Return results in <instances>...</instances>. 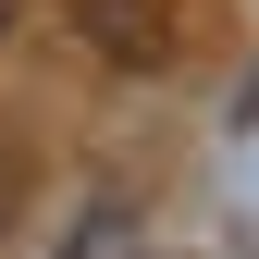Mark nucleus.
Segmentation results:
<instances>
[{
	"label": "nucleus",
	"mask_w": 259,
	"mask_h": 259,
	"mask_svg": "<svg viewBox=\"0 0 259 259\" xmlns=\"http://www.w3.org/2000/svg\"><path fill=\"white\" fill-rule=\"evenodd\" d=\"M0 25H13V0H0Z\"/></svg>",
	"instance_id": "f257e3e1"
}]
</instances>
